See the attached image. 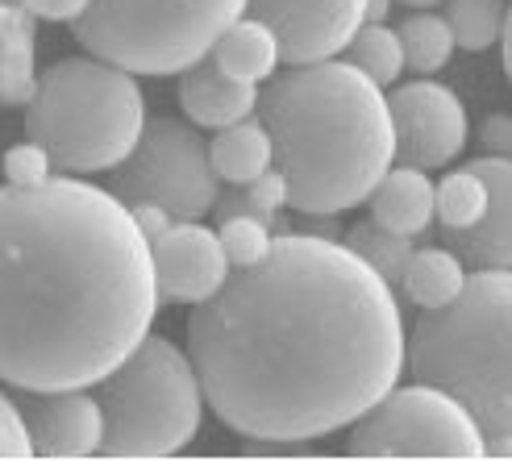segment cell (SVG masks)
<instances>
[{"label":"cell","mask_w":512,"mask_h":462,"mask_svg":"<svg viewBox=\"0 0 512 462\" xmlns=\"http://www.w3.org/2000/svg\"><path fill=\"white\" fill-rule=\"evenodd\" d=\"M488 454L492 458H512V433H496V438H488Z\"/></svg>","instance_id":"cell-34"},{"label":"cell","mask_w":512,"mask_h":462,"mask_svg":"<svg viewBox=\"0 0 512 462\" xmlns=\"http://www.w3.org/2000/svg\"><path fill=\"white\" fill-rule=\"evenodd\" d=\"M400 5H413V9H429V5H442V0H400Z\"/></svg>","instance_id":"cell-36"},{"label":"cell","mask_w":512,"mask_h":462,"mask_svg":"<svg viewBox=\"0 0 512 462\" xmlns=\"http://www.w3.org/2000/svg\"><path fill=\"white\" fill-rule=\"evenodd\" d=\"M396 0H367V21H388Z\"/></svg>","instance_id":"cell-35"},{"label":"cell","mask_w":512,"mask_h":462,"mask_svg":"<svg viewBox=\"0 0 512 462\" xmlns=\"http://www.w3.org/2000/svg\"><path fill=\"white\" fill-rule=\"evenodd\" d=\"M346 246H350L363 263H371L383 279H388L392 288L400 284V275H404L408 259H413V238H408V234H396V229H388V225H379L375 217L350 225Z\"/></svg>","instance_id":"cell-23"},{"label":"cell","mask_w":512,"mask_h":462,"mask_svg":"<svg viewBox=\"0 0 512 462\" xmlns=\"http://www.w3.org/2000/svg\"><path fill=\"white\" fill-rule=\"evenodd\" d=\"M50 175H55V159H50V150L38 146L34 138L5 150V179L13 188H38Z\"/></svg>","instance_id":"cell-27"},{"label":"cell","mask_w":512,"mask_h":462,"mask_svg":"<svg viewBox=\"0 0 512 462\" xmlns=\"http://www.w3.org/2000/svg\"><path fill=\"white\" fill-rule=\"evenodd\" d=\"M259 92V84L221 71L213 59H200L179 75V105L200 130H225V125L254 117L259 113Z\"/></svg>","instance_id":"cell-15"},{"label":"cell","mask_w":512,"mask_h":462,"mask_svg":"<svg viewBox=\"0 0 512 462\" xmlns=\"http://www.w3.org/2000/svg\"><path fill=\"white\" fill-rule=\"evenodd\" d=\"M209 159H213V171L221 175V184L246 188L250 179H259L267 167H275L271 130L254 117H246L238 125H225V130H217V138L209 142Z\"/></svg>","instance_id":"cell-19"},{"label":"cell","mask_w":512,"mask_h":462,"mask_svg":"<svg viewBox=\"0 0 512 462\" xmlns=\"http://www.w3.org/2000/svg\"><path fill=\"white\" fill-rule=\"evenodd\" d=\"M288 204L304 217H338L363 204L396 163L392 105L350 59L288 63L259 92Z\"/></svg>","instance_id":"cell-3"},{"label":"cell","mask_w":512,"mask_h":462,"mask_svg":"<svg viewBox=\"0 0 512 462\" xmlns=\"http://www.w3.org/2000/svg\"><path fill=\"white\" fill-rule=\"evenodd\" d=\"M346 59L371 75L379 88H396L400 84V71L408 67L404 63V42L396 30H388L383 21H363L358 25V34L346 42Z\"/></svg>","instance_id":"cell-21"},{"label":"cell","mask_w":512,"mask_h":462,"mask_svg":"<svg viewBox=\"0 0 512 462\" xmlns=\"http://www.w3.org/2000/svg\"><path fill=\"white\" fill-rule=\"evenodd\" d=\"M105 408V458H171L200 429L204 383L188 350L146 333L142 346L96 383Z\"/></svg>","instance_id":"cell-6"},{"label":"cell","mask_w":512,"mask_h":462,"mask_svg":"<svg viewBox=\"0 0 512 462\" xmlns=\"http://www.w3.org/2000/svg\"><path fill=\"white\" fill-rule=\"evenodd\" d=\"M21 417L38 458H92L105 442V408L84 388L21 392Z\"/></svg>","instance_id":"cell-13"},{"label":"cell","mask_w":512,"mask_h":462,"mask_svg":"<svg viewBox=\"0 0 512 462\" xmlns=\"http://www.w3.org/2000/svg\"><path fill=\"white\" fill-rule=\"evenodd\" d=\"M159 275L130 204L75 175L0 188V383L96 388L155 325Z\"/></svg>","instance_id":"cell-2"},{"label":"cell","mask_w":512,"mask_h":462,"mask_svg":"<svg viewBox=\"0 0 512 462\" xmlns=\"http://www.w3.org/2000/svg\"><path fill=\"white\" fill-rule=\"evenodd\" d=\"M488 179L475 171V163H467L463 171H450L438 184V221L446 229H471L483 213H488Z\"/></svg>","instance_id":"cell-24"},{"label":"cell","mask_w":512,"mask_h":462,"mask_svg":"<svg viewBox=\"0 0 512 462\" xmlns=\"http://www.w3.org/2000/svg\"><path fill=\"white\" fill-rule=\"evenodd\" d=\"M34 13L21 0H0V105H30L38 92Z\"/></svg>","instance_id":"cell-17"},{"label":"cell","mask_w":512,"mask_h":462,"mask_svg":"<svg viewBox=\"0 0 512 462\" xmlns=\"http://www.w3.org/2000/svg\"><path fill=\"white\" fill-rule=\"evenodd\" d=\"M109 192L130 209L159 204L175 221H200L221 196V175L213 171L209 142L196 134V125H184L179 117H150L138 146L113 167Z\"/></svg>","instance_id":"cell-9"},{"label":"cell","mask_w":512,"mask_h":462,"mask_svg":"<svg viewBox=\"0 0 512 462\" xmlns=\"http://www.w3.org/2000/svg\"><path fill=\"white\" fill-rule=\"evenodd\" d=\"M479 142L492 159H512V113H488L483 117Z\"/></svg>","instance_id":"cell-30"},{"label":"cell","mask_w":512,"mask_h":462,"mask_svg":"<svg viewBox=\"0 0 512 462\" xmlns=\"http://www.w3.org/2000/svg\"><path fill=\"white\" fill-rule=\"evenodd\" d=\"M134 221H138V229H142V234L150 238V242H155V238H163L167 234V229L175 225V217L167 213V209H159V204H134Z\"/></svg>","instance_id":"cell-32"},{"label":"cell","mask_w":512,"mask_h":462,"mask_svg":"<svg viewBox=\"0 0 512 462\" xmlns=\"http://www.w3.org/2000/svg\"><path fill=\"white\" fill-rule=\"evenodd\" d=\"M34 442H30V429H25L21 417V404H13V396L0 392V458H30Z\"/></svg>","instance_id":"cell-28"},{"label":"cell","mask_w":512,"mask_h":462,"mask_svg":"<svg viewBox=\"0 0 512 462\" xmlns=\"http://www.w3.org/2000/svg\"><path fill=\"white\" fill-rule=\"evenodd\" d=\"M221 71L238 75V80H250V84H267L271 75L279 71V38L271 25H263L259 17H238L229 30L217 38L213 55H209Z\"/></svg>","instance_id":"cell-18"},{"label":"cell","mask_w":512,"mask_h":462,"mask_svg":"<svg viewBox=\"0 0 512 462\" xmlns=\"http://www.w3.org/2000/svg\"><path fill=\"white\" fill-rule=\"evenodd\" d=\"M367 204H371V217L379 225L417 238L429 229V221L438 217V184H433L421 167L400 163L379 179L375 192L367 196Z\"/></svg>","instance_id":"cell-16"},{"label":"cell","mask_w":512,"mask_h":462,"mask_svg":"<svg viewBox=\"0 0 512 462\" xmlns=\"http://www.w3.org/2000/svg\"><path fill=\"white\" fill-rule=\"evenodd\" d=\"M392 130H396V159L408 167H446L467 146V109L446 84L413 80L396 84L392 96Z\"/></svg>","instance_id":"cell-10"},{"label":"cell","mask_w":512,"mask_h":462,"mask_svg":"<svg viewBox=\"0 0 512 462\" xmlns=\"http://www.w3.org/2000/svg\"><path fill=\"white\" fill-rule=\"evenodd\" d=\"M150 254H155L159 292L179 304H200L217 296L234 271L221 238L200 221H175L163 238L150 242Z\"/></svg>","instance_id":"cell-12"},{"label":"cell","mask_w":512,"mask_h":462,"mask_svg":"<svg viewBox=\"0 0 512 462\" xmlns=\"http://www.w3.org/2000/svg\"><path fill=\"white\" fill-rule=\"evenodd\" d=\"M396 34L404 42V63L421 71V75H433V71H442L450 63V55L458 50L454 42V30H450V21L438 17V13H408L400 25H396Z\"/></svg>","instance_id":"cell-22"},{"label":"cell","mask_w":512,"mask_h":462,"mask_svg":"<svg viewBox=\"0 0 512 462\" xmlns=\"http://www.w3.org/2000/svg\"><path fill=\"white\" fill-rule=\"evenodd\" d=\"M408 367L467 404L488 438L512 433V271H471L450 304L421 308Z\"/></svg>","instance_id":"cell-4"},{"label":"cell","mask_w":512,"mask_h":462,"mask_svg":"<svg viewBox=\"0 0 512 462\" xmlns=\"http://www.w3.org/2000/svg\"><path fill=\"white\" fill-rule=\"evenodd\" d=\"M475 171L488 179V213L471 229H446L450 250L475 271H512V159H475Z\"/></svg>","instance_id":"cell-14"},{"label":"cell","mask_w":512,"mask_h":462,"mask_svg":"<svg viewBox=\"0 0 512 462\" xmlns=\"http://www.w3.org/2000/svg\"><path fill=\"white\" fill-rule=\"evenodd\" d=\"M354 458H483L488 433L446 388L408 383L379 396L350 425Z\"/></svg>","instance_id":"cell-8"},{"label":"cell","mask_w":512,"mask_h":462,"mask_svg":"<svg viewBox=\"0 0 512 462\" xmlns=\"http://www.w3.org/2000/svg\"><path fill=\"white\" fill-rule=\"evenodd\" d=\"M146 105L134 71L109 59L75 55L38 75L25 105V138L50 150L59 171H113L138 146Z\"/></svg>","instance_id":"cell-5"},{"label":"cell","mask_w":512,"mask_h":462,"mask_svg":"<svg viewBox=\"0 0 512 462\" xmlns=\"http://www.w3.org/2000/svg\"><path fill=\"white\" fill-rule=\"evenodd\" d=\"M246 196L259 204L263 213L279 217V209L288 204V179H284V171H279V167H267L259 179H250V184H246Z\"/></svg>","instance_id":"cell-29"},{"label":"cell","mask_w":512,"mask_h":462,"mask_svg":"<svg viewBox=\"0 0 512 462\" xmlns=\"http://www.w3.org/2000/svg\"><path fill=\"white\" fill-rule=\"evenodd\" d=\"M446 21L454 30V42L463 50H488L504 38L508 0H450Z\"/></svg>","instance_id":"cell-25"},{"label":"cell","mask_w":512,"mask_h":462,"mask_svg":"<svg viewBox=\"0 0 512 462\" xmlns=\"http://www.w3.org/2000/svg\"><path fill=\"white\" fill-rule=\"evenodd\" d=\"M246 13L275 30L284 63H321L358 34L367 0H250Z\"/></svg>","instance_id":"cell-11"},{"label":"cell","mask_w":512,"mask_h":462,"mask_svg":"<svg viewBox=\"0 0 512 462\" xmlns=\"http://www.w3.org/2000/svg\"><path fill=\"white\" fill-rule=\"evenodd\" d=\"M467 263L458 259L454 250L446 246H425V250H413L404 275H400V296L417 308H438V304H450L467 284Z\"/></svg>","instance_id":"cell-20"},{"label":"cell","mask_w":512,"mask_h":462,"mask_svg":"<svg viewBox=\"0 0 512 462\" xmlns=\"http://www.w3.org/2000/svg\"><path fill=\"white\" fill-rule=\"evenodd\" d=\"M204 400L242 438L313 442L354 425L408 363L396 288L346 242L284 234L188 317Z\"/></svg>","instance_id":"cell-1"},{"label":"cell","mask_w":512,"mask_h":462,"mask_svg":"<svg viewBox=\"0 0 512 462\" xmlns=\"http://www.w3.org/2000/svg\"><path fill=\"white\" fill-rule=\"evenodd\" d=\"M500 55H504V75L512 84V5H508V21H504V38H500Z\"/></svg>","instance_id":"cell-33"},{"label":"cell","mask_w":512,"mask_h":462,"mask_svg":"<svg viewBox=\"0 0 512 462\" xmlns=\"http://www.w3.org/2000/svg\"><path fill=\"white\" fill-rule=\"evenodd\" d=\"M38 21H80L92 0H21Z\"/></svg>","instance_id":"cell-31"},{"label":"cell","mask_w":512,"mask_h":462,"mask_svg":"<svg viewBox=\"0 0 512 462\" xmlns=\"http://www.w3.org/2000/svg\"><path fill=\"white\" fill-rule=\"evenodd\" d=\"M250 0H92L75 25L88 55L134 75H184L209 59Z\"/></svg>","instance_id":"cell-7"},{"label":"cell","mask_w":512,"mask_h":462,"mask_svg":"<svg viewBox=\"0 0 512 462\" xmlns=\"http://www.w3.org/2000/svg\"><path fill=\"white\" fill-rule=\"evenodd\" d=\"M217 238L229 254L234 267H254L259 259H267L275 246V225L259 221V217H229L217 225Z\"/></svg>","instance_id":"cell-26"}]
</instances>
